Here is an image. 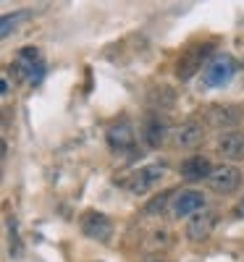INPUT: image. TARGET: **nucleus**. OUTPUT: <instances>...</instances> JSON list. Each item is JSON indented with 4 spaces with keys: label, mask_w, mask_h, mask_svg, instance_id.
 <instances>
[{
    "label": "nucleus",
    "mask_w": 244,
    "mask_h": 262,
    "mask_svg": "<svg viewBox=\"0 0 244 262\" xmlns=\"http://www.w3.org/2000/svg\"><path fill=\"white\" fill-rule=\"evenodd\" d=\"M168 134H171V121H168L166 113L152 111L142 118V139H145L147 147H152V149L160 147L168 139Z\"/></svg>",
    "instance_id": "1"
},
{
    "label": "nucleus",
    "mask_w": 244,
    "mask_h": 262,
    "mask_svg": "<svg viewBox=\"0 0 244 262\" xmlns=\"http://www.w3.org/2000/svg\"><path fill=\"white\" fill-rule=\"evenodd\" d=\"M236 74V60L231 55H215L202 71V81L205 86H223L231 81V76Z\"/></svg>",
    "instance_id": "2"
},
{
    "label": "nucleus",
    "mask_w": 244,
    "mask_h": 262,
    "mask_svg": "<svg viewBox=\"0 0 244 262\" xmlns=\"http://www.w3.org/2000/svg\"><path fill=\"white\" fill-rule=\"evenodd\" d=\"M210 53H213V45H197V48L187 50V53L181 55L179 66H176V76H179L181 81H189L197 71H205L202 63H205V58H208Z\"/></svg>",
    "instance_id": "3"
},
{
    "label": "nucleus",
    "mask_w": 244,
    "mask_h": 262,
    "mask_svg": "<svg viewBox=\"0 0 244 262\" xmlns=\"http://www.w3.org/2000/svg\"><path fill=\"white\" fill-rule=\"evenodd\" d=\"M171 137H173V144L179 149H194V147L202 144V139H205V126L199 123L197 118H189L181 126H176Z\"/></svg>",
    "instance_id": "4"
},
{
    "label": "nucleus",
    "mask_w": 244,
    "mask_h": 262,
    "mask_svg": "<svg viewBox=\"0 0 244 262\" xmlns=\"http://www.w3.org/2000/svg\"><path fill=\"white\" fill-rule=\"evenodd\" d=\"M239 184H241V170L236 165H218L213 168L210 179H208V186L218 194H231L239 189Z\"/></svg>",
    "instance_id": "5"
},
{
    "label": "nucleus",
    "mask_w": 244,
    "mask_h": 262,
    "mask_svg": "<svg viewBox=\"0 0 244 262\" xmlns=\"http://www.w3.org/2000/svg\"><path fill=\"white\" fill-rule=\"evenodd\" d=\"M82 233L87 238H95V242H108L113 236V223L108 221V215L103 212H84L82 215Z\"/></svg>",
    "instance_id": "6"
},
{
    "label": "nucleus",
    "mask_w": 244,
    "mask_h": 262,
    "mask_svg": "<svg viewBox=\"0 0 244 262\" xmlns=\"http://www.w3.org/2000/svg\"><path fill=\"white\" fill-rule=\"evenodd\" d=\"M163 173H166V168H163V165H145V168L134 170V173L129 176L126 189H129L131 194H145L147 189H152L155 184H158V181L163 179Z\"/></svg>",
    "instance_id": "7"
},
{
    "label": "nucleus",
    "mask_w": 244,
    "mask_h": 262,
    "mask_svg": "<svg viewBox=\"0 0 244 262\" xmlns=\"http://www.w3.org/2000/svg\"><path fill=\"white\" fill-rule=\"evenodd\" d=\"M205 210V196L202 191H194V189H187V191H179L173 196V215L176 217H192L197 212Z\"/></svg>",
    "instance_id": "8"
},
{
    "label": "nucleus",
    "mask_w": 244,
    "mask_h": 262,
    "mask_svg": "<svg viewBox=\"0 0 244 262\" xmlns=\"http://www.w3.org/2000/svg\"><path fill=\"white\" fill-rule=\"evenodd\" d=\"M215 221H218V215L215 212H205V210L192 215L189 223H187V238H189V242H194V244L208 242L213 228H215Z\"/></svg>",
    "instance_id": "9"
},
{
    "label": "nucleus",
    "mask_w": 244,
    "mask_h": 262,
    "mask_svg": "<svg viewBox=\"0 0 244 262\" xmlns=\"http://www.w3.org/2000/svg\"><path fill=\"white\" fill-rule=\"evenodd\" d=\"M108 144L110 149H116V152H126L137 144V134H134V126H131L129 121H121L116 126H110L108 128Z\"/></svg>",
    "instance_id": "10"
},
{
    "label": "nucleus",
    "mask_w": 244,
    "mask_h": 262,
    "mask_svg": "<svg viewBox=\"0 0 244 262\" xmlns=\"http://www.w3.org/2000/svg\"><path fill=\"white\" fill-rule=\"evenodd\" d=\"M179 173H181V179L189 181V184L202 181V179L208 181V179H210V173H213V165H210V160L202 158V155H192V158H187V160L181 163Z\"/></svg>",
    "instance_id": "11"
},
{
    "label": "nucleus",
    "mask_w": 244,
    "mask_h": 262,
    "mask_svg": "<svg viewBox=\"0 0 244 262\" xmlns=\"http://www.w3.org/2000/svg\"><path fill=\"white\" fill-rule=\"evenodd\" d=\"M218 152L229 160H244V131H223L218 137Z\"/></svg>",
    "instance_id": "12"
},
{
    "label": "nucleus",
    "mask_w": 244,
    "mask_h": 262,
    "mask_svg": "<svg viewBox=\"0 0 244 262\" xmlns=\"http://www.w3.org/2000/svg\"><path fill=\"white\" fill-rule=\"evenodd\" d=\"M208 118H210L213 126L226 128V126L239 123L241 113H239V107H236V105H213V107H208Z\"/></svg>",
    "instance_id": "13"
},
{
    "label": "nucleus",
    "mask_w": 244,
    "mask_h": 262,
    "mask_svg": "<svg viewBox=\"0 0 244 262\" xmlns=\"http://www.w3.org/2000/svg\"><path fill=\"white\" fill-rule=\"evenodd\" d=\"M147 100H150L152 107H160V113H163L166 107H171L176 102V95H173V90H168V86H155V90L147 95Z\"/></svg>",
    "instance_id": "14"
},
{
    "label": "nucleus",
    "mask_w": 244,
    "mask_h": 262,
    "mask_svg": "<svg viewBox=\"0 0 244 262\" xmlns=\"http://www.w3.org/2000/svg\"><path fill=\"white\" fill-rule=\"evenodd\" d=\"M171 196H173V191H163V194H158L152 202H147V205H145V212H147V215H152V212H163Z\"/></svg>",
    "instance_id": "15"
},
{
    "label": "nucleus",
    "mask_w": 244,
    "mask_h": 262,
    "mask_svg": "<svg viewBox=\"0 0 244 262\" xmlns=\"http://www.w3.org/2000/svg\"><path fill=\"white\" fill-rule=\"evenodd\" d=\"M29 18V13H16V16H6L3 18V29H0V34H3V37H8L18 24H21V21H27Z\"/></svg>",
    "instance_id": "16"
},
{
    "label": "nucleus",
    "mask_w": 244,
    "mask_h": 262,
    "mask_svg": "<svg viewBox=\"0 0 244 262\" xmlns=\"http://www.w3.org/2000/svg\"><path fill=\"white\" fill-rule=\"evenodd\" d=\"M234 217H244V200L234 207Z\"/></svg>",
    "instance_id": "17"
},
{
    "label": "nucleus",
    "mask_w": 244,
    "mask_h": 262,
    "mask_svg": "<svg viewBox=\"0 0 244 262\" xmlns=\"http://www.w3.org/2000/svg\"><path fill=\"white\" fill-rule=\"evenodd\" d=\"M0 90H3V95H8V90H11V86H8V79H3V84H0Z\"/></svg>",
    "instance_id": "18"
}]
</instances>
